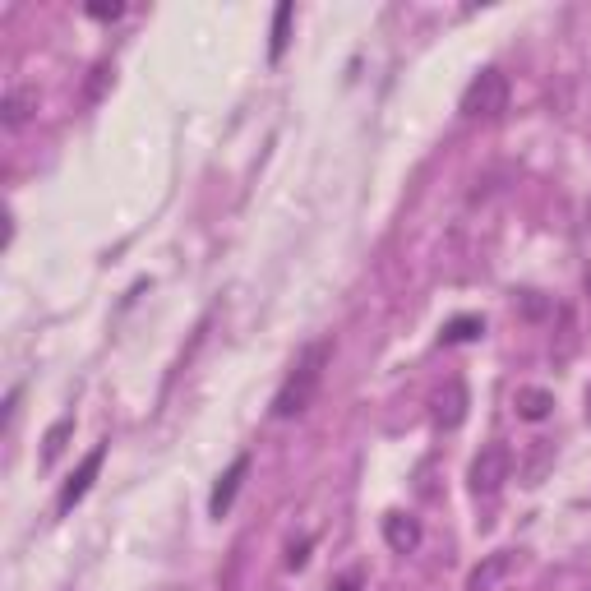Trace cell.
<instances>
[{
  "instance_id": "obj_1",
  "label": "cell",
  "mask_w": 591,
  "mask_h": 591,
  "mask_svg": "<svg viewBox=\"0 0 591 591\" xmlns=\"http://www.w3.org/2000/svg\"><path fill=\"white\" fill-rule=\"evenodd\" d=\"M328 361H333V342H328V338L324 342H310V347L296 356L291 374L282 379V388H278V398H273V416H278V421H296V416H305V411L314 407Z\"/></svg>"
},
{
  "instance_id": "obj_2",
  "label": "cell",
  "mask_w": 591,
  "mask_h": 591,
  "mask_svg": "<svg viewBox=\"0 0 591 591\" xmlns=\"http://www.w3.org/2000/svg\"><path fill=\"white\" fill-rule=\"evenodd\" d=\"M508 111V74L504 70H481L462 93V116L471 121H495Z\"/></svg>"
},
{
  "instance_id": "obj_3",
  "label": "cell",
  "mask_w": 591,
  "mask_h": 591,
  "mask_svg": "<svg viewBox=\"0 0 591 591\" xmlns=\"http://www.w3.org/2000/svg\"><path fill=\"white\" fill-rule=\"evenodd\" d=\"M508 471H513V458H508L504 444H485L481 453H476V462H471L467 481H471V495L476 499H495L499 490H504Z\"/></svg>"
},
{
  "instance_id": "obj_4",
  "label": "cell",
  "mask_w": 591,
  "mask_h": 591,
  "mask_svg": "<svg viewBox=\"0 0 591 591\" xmlns=\"http://www.w3.org/2000/svg\"><path fill=\"white\" fill-rule=\"evenodd\" d=\"M102 462H107V444H97L93 453H88V458L74 467V476L61 485V499H56V508H61V513H70V508L79 504L88 490H93V481H97V471H102Z\"/></svg>"
},
{
  "instance_id": "obj_5",
  "label": "cell",
  "mask_w": 591,
  "mask_h": 591,
  "mask_svg": "<svg viewBox=\"0 0 591 591\" xmlns=\"http://www.w3.org/2000/svg\"><path fill=\"white\" fill-rule=\"evenodd\" d=\"M33 116H37V93L24 84H14L10 93H5V102H0V125H5V130H24Z\"/></svg>"
},
{
  "instance_id": "obj_6",
  "label": "cell",
  "mask_w": 591,
  "mask_h": 591,
  "mask_svg": "<svg viewBox=\"0 0 591 591\" xmlns=\"http://www.w3.org/2000/svg\"><path fill=\"white\" fill-rule=\"evenodd\" d=\"M508 568H513V550H495V555H485L481 564L471 568L467 591H495L499 582L508 578Z\"/></svg>"
},
{
  "instance_id": "obj_7",
  "label": "cell",
  "mask_w": 591,
  "mask_h": 591,
  "mask_svg": "<svg viewBox=\"0 0 591 591\" xmlns=\"http://www.w3.org/2000/svg\"><path fill=\"white\" fill-rule=\"evenodd\" d=\"M384 541L393 555H411L421 545V522L407 518V513H388L384 518Z\"/></svg>"
},
{
  "instance_id": "obj_8",
  "label": "cell",
  "mask_w": 591,
  "mask_h": 591,
  "mask_svg": "<svg viewBox=\"0 0 591 591\" xmlns=\"http://www.w3.org/2000/svg\"><path fill=\"white\" fill-rule=\"evenodd\" d=\"M245 471H250V453H241V458L227 467V476L218 481V490H213V499H208V513H213V518H222V513L236 504V490H241Z\"/></svg>"
},
{
  "instance_id": "obj_9",
  "label": "cell",
  "mask_w": 591,
  "mask_h": 591,
  "mask_svg": "<svg viewBox=\"0 0 591 591\" xmlns=\"http://www.w3.org/2000/svg\"><path fill=\"white\" fill-rule=\"evenodd\" d=\"M513 411H518L522 421L536 425L555 411V393H550V388H536V384H522L518 393H513Z\"/></svg>"
},
{
  "instance_id": "obj_10",
  "label": "cell",
  "mask_w": 591,
  "mask_h": 591,
  "mask_svg": "<svg viewBox=\"0 0 591 591\" xmlns=\"http://www.w3.org/2000/svg\"><path fill=\"white\" fill-rule=\"evenodd\" d=\"M462 416H467V388H462L458 379H453V384H448L444 393L435 398V421L444 425V430H458Z\"/></svg>"
},
{
  "instance_id": "obj_11",
  "label": "cell",
  "mask_w": 591,
  "mask_h": 591,
  "mask_svg": "<svg viewBox=\"0 0 591 591\" xmlns=\"http://www.w3.org/2000/svg\"><path fill=\"white\" fill-rule=\"evenodd\" d=\"M291 19H296L291 5H278V10H273V42H268V56H273V61H282V51H287V42H291Z\"/></svg>"
},
{
  "instance_id": "obj_12",
  "label": "cell",
  "mask_w": 591,
  "mask_h": 591,
  "mask_svg": "<svg viewBox=\"0 0 591 591\" xmlns=\"http://www.w3.org/2000/svg\"><path fill=\"white\" fill-rule=\"evenodd\" d=\"M485 333V319L481 314H458V319H448L444 324V342H471Z\"/></svg>"
},
{
  "instance_id": "obj_13",
  "label": "cell",
  "mask_w": 591,
  "mask_h": 591,
  "mask_svg": "<svg viewBox=\"0 0 591 591\" xmlns=\"http://www.w3.org/2000/svg\"><path fill=\"white\" fill-rule=\"evenodd\" d=\"M70 430H74V416H61V421L47 430V439H42V462H56L61 458V448H65V439H70Z\"/></svg>"
},
{
  "instance_id": "obj_14",
  "label": "cell",
  "mask_w": 591,
  "mask_h": 591,
  "mask_svg": "<svg viewBox=\"0 0 591 591\" xmlns=\"http://www.w3.org/2000/svg\"><path fill=\"white\" fill-rule=\"evenodd\" d=\"M518 301H522V314H527V319H545V314H550V301H545L541 291H522Z\"/></svg>"
},
{
  "instance_id": "obj_15",
  "label": "cell",
  "mask_w": 591,
  "mask_h": 591,
  "mask_svg": "<svg viewBox=\"0 0 591 591\" xmlns=\"http://www.w3.org/2000/svg\"><path fill=\"white\" fill-rule=\"evenodd\" d=\"M88 14H93V19H102V24H111V19H121V14H125V5H121V0H93V5H88Z\"/></svg>"
},
{
  "instance_id": "obj_16",
  "label": "cell",
  "mask_w": 591,
  "mask_h": 591,
  "mask_svg": "<svg viewBox=\"0 0 591 591\" xmlns=\"http://www.w3.org/2000/svg\"><path fill=\"white\" fill-rule=\"evenodd\" d=\"M305 559H310V541H301V545H291L287 550V568H305Z\"/></svg>"
},
{
  "instance_id": "obj_17",
  "label": "cell",
  "mask_w": 591,
  "mask_h": 591,
  "mask_svg": "<svg viewBox=\"0 0 591 591\" xmlns=\"http://www.w3.org/2000/svg\"><path fill=\"white\" fill-rule=\"evenodd\" d=\"M333 591H361V568H351V573H342V578L333 582Z\"/></svg>"
},
{
  "instance_id": "obj_18",
  "label": "cell",
  "mask_w": 591,
  "mask_h": 591,
  "mask_svg": "<svg viewBox=\"0 0 591 591\" xmlns=\"http://www.w3.org/2000/svg\"><path fill=\"white\" fill-rule=\"evenodd\" d=\"M97 79H93V84H88V102H97V97H102V88H107V65H97Z\"/></svg>"
},
{
  "instance_id": "obj_19",
  "label": "cell",
  "mask_w": 591,
  "mask_h": 591,
  "mask_svg": "<svg viewBox=\"0 0 591 591\" xmlns=\"http://www.w3.org/2000/svg\"><path fill=\"white\" fill-rule=\"evenodd\" d=\"M587 411H591V388H587Z\"/></svg>"
},
{
  "instance_id": "obj_20",
  "label": "cell",
  "mask_w": 591,
  "mask_h": 591,
  "mask_svg": "<svg viewBox=\"0 0 591 591\" xmlns=\"http://www.w3.org/2000/svg\"><path fill=\"white\" fill-rule=\"evenodd\" d=\"M587 291H591V273H587Z\"/></svg>"
},
{
  "instance_id": "obj_21",
  "label": "cell",
  "mask_w": 591,
  "mask_h": 591,
  "mask_svg": "<svg viewBox=\"0 0 591 591\" xmlns=\"http://www.w3.org/2000/svg\"><path fill=\"white\" fill-rule=\"evenodd\" d=\"M587 222H591V204H587Z\"/></svg>"
}]
</instances>
